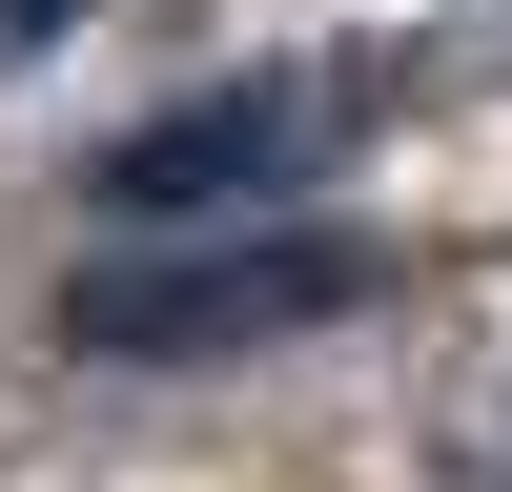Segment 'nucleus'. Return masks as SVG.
<instances>
[{
  "mask_svg": "<svg viewBox=\"0 0 512 492\" xmlns=\"http://www.w3.org/2000/svg\"><path fill=\"white\" fill-rule=\"evenodd\" d=\"M21 41H82V0H21Z\"/></svg>",
  "mask_w": 512,
  "mask_h": 492,
  "instance_id": "7ed1b4c3",
  "label": "nucleus"
},
{
  "mask_svg": "<svg viewBox=\"0 0 512 492\" xmlns=\"http://www.w3.org/2000/svg\"><path fill=\"white\" fill-rule=\"evenodd\" d=\"M369 246L349 226H226V246H164V267H103L82 287V349H123V369H185V349H267V328H328V308H369Z\"/></svg>",
  "mask_w": 512,
  "mask_h": 492,
  "instance_id": "f03ea898",
  "label": "nucleus"
},
{
  "mask_svg": "<svg viewBox=\"0 0 512 492\" xmlns=\"http://www.w3.org/2000/svg\"><path fill=\"white\" fill-rule=\"evenodd\" d=\"M349 103H369L349 62H246V82H205V103H164V123L103 144V226H246V205H287L328 144H349Z\"/></svg>",
  "mask_w": 512,
  "mask_h": 492,
  "instance_id": "f257e3e1",
  "label": "nucleus"
}]
</instances>
